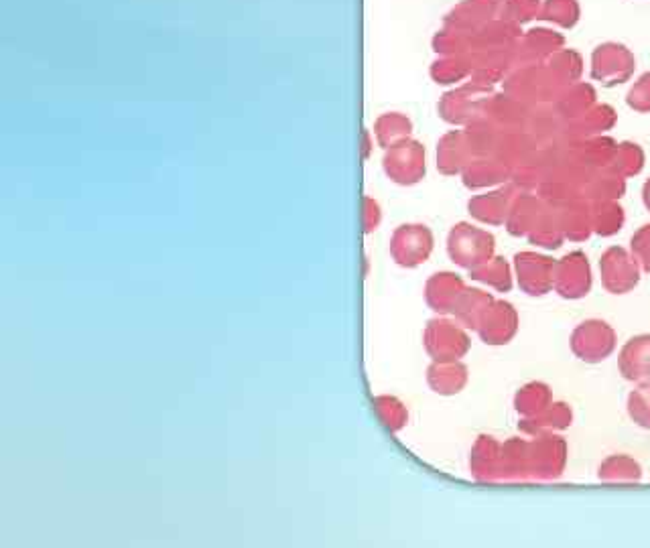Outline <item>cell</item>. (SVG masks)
I'll use <instances>...</instances> for the list:
<instances>
[{"label": "cell", "instance_id": "cell-1", "mask_svg": "<svg viewBox=\"0 0 650 548\" xmlns=\"http://www.w3.org/2000/svg\"><path fill=\"white\" fill-rule=\"evenodd\" d=\"M504 90L514 100L533 106L541 102H555L565 88L555 80L547 65H523L506 78Z\"/></svg>", "mask_w": 650, "mask_h": 548}, {"label": "cell", "instance_id": "cell-2", "mask_svg": "<svg viewBox=\"0 0 650 548\" xmlns=\"http://www.w3.org/2000/svg\"><path fill=\"white\" fill-rule=\"evenodd\" d=\"M496 240L490 232L474 228L470 224H458L447 238L449 258L468 270H474L494 258Z\"/></svg>", "mask_w": 650, "mask_h": 548}, {"label": "cell", "instance_id": "cell-3", "mask_svg": "<svg viewBox=\"0 0 650 548\" xmlns=\"http://www.w3.org/2000/svg\"><path fill=\"white\" fill-rule=\"evenodd\" d=\"M569 346L581 362L600 364L616 350L618 335L610 323L602 319H588L573 329Z\"/></svg>", "mask_w": 650, "mask_h": 548}, {"label": "cell", "instance_id": "cell-4", "mask_svg": "<svg viewBox=\"0 0 650 548\" xmlns=\"http://www.w3.org/2000/svg\"><path fill=\"white\" fill-rule=\"evenodd\" d=\"M567 443L551 431L529 441V482H553L565 471Z\"/></svg>", "mask_w": 650, "mask_h": 548}, {"label": "cell", "instance_id": "cell-5", "mask_svg": "<svg viewBox=\"0 0 650 548\" xmlns=\"http://www.w3.org/2000/svg\"><path fill=\"white\" fill-rule=\"evenodd\" d=\"M634 55L622 43H602L592 55V78L606 88L628 82L634 74Z\"/></svg>", "mask_w": 650, "mask_h": 548}, {"label": "cell", "instance_id": "cell-6", "mask_svg": "<svg viewBox=\"0 0 650 548\" xmlns=\"http://www.w3.org/2000/svg\"><path fill=\"white\" fill-rule=\"evenodd\" d=\"M425 350L435 362L460 360L470 350V337L460 323L433 319L425 329Z\"/></svg>", "mask_w": 650, "mask_h": 548}, {"label": "cell", "instance_id": "cell-7", "mask_svg": "<svg viewBox=\"0 0 650 548\" xmlns=\"http://www.w3.org/2000/svg\"><path fill=\"white\" fill-rule=\"evenodd\" d=\"M594 279L590 260L583 252H569L561 260L555 262V283L553 289L559 297L575 301L588 297L592 291Z\"/></svg>", "mask_w": 650, "mask_h": 548}, {"label": "cell", "instance_id": "cell-8", "mask_svg": "<svg viewBox=\"0 0 650 548\" xmlns=\"http://www.w3.org/2000/svg\"><path fill=\"white\" fill-rule=\"evenodd\" d=\"M555 262L551 256L539 252H518L514 256L516 281L523 293L543 297L551 293L555 283Z\"/></svg>", "mask_w": 650, "mask_h": 548}, {"label": "cell", "instance_id": "cell-9", "mask_svg": "<svg viewBox=\"0 0 650 548\" xmlns=\"http://www.w3.org/2000/svg\"><path fill=\"white\" fill-rule=\"evenodd\" d=\"M600 274L602 285L610 295H626L640 281V266L630 252L612 246L600 258Z\"/></svg>", "mask_w": 650, "mask_h": 548}, {"label": "cell", "instance_id": "cell-10", "mask_svg": "<svg viewBox=\"0 0 650 548\" xmlns=\"http://www.w3.org/2000/svg\"><path fill=\"white\" fill-rule=\"evenodd\" d=\"M492 88L480 86V84H470L462 90H455L451 94H445L439 110L443 120L451 122V124H470L476 118H480L484 114L486 102L488 98H480L484 94H490Z\"/></svg>", "mask_w": 650, "mask_h": 548}, {"label": "cell", "instance_id": "cell-11", "mask_svg": "<svg viewBox=\"0 0 650 548\" xmlns=\"http://www.w3.org/2000/svg\"><path fill=\"white\" fill-rule=\"evenodd\" d=\"M518 331V313L508 301H492L484 311L478 333L486 346H506Z\"/></svg>", "mask_w": 650, "mask_h": 548}, {"label": "cell", "instance_id": "cell-12", "mask_svg": "<svg viewBox=\"0 0 650 548\" xmlns=\"http://www.w3.org/2000/svg\"><path fill=\"white\" fill-rule=\"evenodd\" d=\"M433 250V236L425 226H403L395 232L390 252L401 266L413 268L423 264Z\"/></svg>", "mask_w": 650, "mask_h": 548}, {"label": "cell", "instance_id": "cell-13", "mask_svg": "<svg viewBox=\"0 0 650 548\" xmlns=\"http://www.w3.org/2000/svg\"><path fill=\"white\" fill-rule=\"evenodd\" d=\"M565 37L551 29H531L520 37L516 45V67L547 65L549 59L561 51Z\"/></svg>", "mask_w": 650, "mask_h": 548}, {"label": "cell", "instance_id": "cell-14", "mask_svg": "<svg viewBox=\"0 0 650 548\" xmlns=\"http://www.w3.org/2000/svg\"><path fill=\"white\" fill-rule=\"evenodd\" d=\"M386 171L397 183L411 185L425 175V151L419 143L395 145L386 155Z\"/></svg>", "mask_w": 650, "mask_h": 548}, {"label": "cell", "instance_id": "cell-15", "mask_svg": "<svg viewBox=\"0 0 650 548\" xmlns=\"http://www.w3.org/2000/svg\"><path fill=\"white\" fill-rule=\"evenodd\" d=\"M618 370L628 382H650V333L634 335L630 341H626L618 356Z\"/></svg>", "mask_w": 650, "mask_h": 548}, {"label": "cell", "instance_id": "cell-16", "mask_svg": "<svg viewBox=\"0 0 650 548\" xmlns=\"http://www.w3.org/2000/svg\"><path fill=\"white\" fill-rule=\"evenodd\" d=\"M472 475L476 482L492 484L502 479V445L482 435L472 447Z\"/></svg>", "mask_w": 650, "mask_h": 548}, {"label": "cell", "instance_id": "cell-17", "mask_svg": "<svg viewBox=\"0 0 650 548\" xmlns=\"http://www.w3.org/2000/svg\"><path fill=\"white\" fill-rule=\"evenodd\" d=\"M492 124H496L500 130H523L529 124L531 112L529 106L514 100L512 96H496L488 98L484 114Z\"/></svg>", "mask_w": 650, "mask_h": 548}, {"label": "cell", "instance_id": "cell-18", "mask_svg": "<svg viewBox=\"0 0 650 548\" xmlns=\"http://www.w3.org/2000/svg\"><path fill=\"white\" fill-rule=\"evenodd\" d=\"M500 7H502V0H464V3L449 17V23L462 29L466 35H476L488 23L494 21Z\"/></svg>", "mask_w": 650, "mask_h": 548}, {"label": "cell", "instance_id": "cell-19", "mask_svg": "<svg viewBox=\"0 0 650 548\" xmlns=\"http://www.w3.org/2000/svg\"><path fill=\"white\" fill-rule=\"evenodd\" d=\"M557 210H559V220H561V230L565 234V240L583 242L594 234L592 201H588L585 197H577L561 205Z\"/></svg>", "mask_w": 650, "mask_h": 548}, {"label": "cell", "instance_id": "cell-20", "mask_svg": "<svg viewBox=\"0 0 650 548\" xmlns=\"http://www.w3.org/2000/svg\"><path fill=\"white\" fill-rule=\"evenodd\" d=\"M618 122V114L610 104H596L592 110L585 112L581 118L571 120L567 130V136L571 141H588L594 136L604 134L606 130L614 128Z\"/></svg>", "mask_w": 650, "mask_h": 548}, {"label": "cell", "instance_id": "cell-21", "mask_svg": "<svg viewBox=\"0 0 650 548\" xmlns=\"http://www.w3.org/2000/svg\"><path fill=\"white\" fill-rule=\"evenodd\" d=\"M464 281L453 272H437L435 277L429 279L425 287V299L429 307L437 313H453L455 303L464 293Z\"/></svg>", "mask_w": 650, "mask_h": 548}, {"label": "cell", "instance_id": "cell-22", "mask_svg": "<svg viewBox=\"0 0 650 548\" xmlns=\"http://www.w3.org/2000/svg\"><path fill=\"white\" fill-rule=\"evenodd\" d=\"M512 187L500 189V191H492L486 195H476L472 197L468 210L472 214L474 220L482 222V224H490V226H502L506 224L508 212H510V205H512Z\"/></svg>", "mask_w": 650, "mask_h": 548}, {"label": "cell", "instance_id": "cell-23", "mask_svg": "<svg viewBox=\"0 0 650 548\" xmlns=\"http://www.w3.org/2000/svg\"><path fill=\"white\" fill-rule=\"evenodd\" d=\"M472 147L468 141V134L466 132H451L447 136H443L441 143H439V153H437V165L439 171L445 175H455L464 171L470 163H472Z\"/></svg>", "mask_w": 650, "mask_h": 548}, {"label": "cell", "instance_id": "cell-24", "mask_svg": "<svg viewBox=\"0 0 650 548\" xmlns=\"http://www.w3.org/2000/svg\"><path fill=\"white\" fill-rule=\"evenodd\" d=\"M543 203L545 201L533 193H518L510 205V212L506 218V232L514 238L529 236L537 216L543 210Z\"/></svg>", "mask_w": 650, "mask_h": 548}, {"label": "cell", "instance_id": "cell-25", "mask_svg": "<svg viewBox=\"0 0 650 548\" xmlns=\"http://www.w3.org/2000/svg\"><path fill=\"white\" fill-rule=\"evenodd\" d=\"M496 159H500L506 167L512 171L520 165H525L535 157V141L529 134L520 130H508L502 132L498 147H496Z\"/></svg>", "mask_w": 650, "mask_h": 548}, {"label": "cell", "instance_id": "cell-26", "mask_svg": "<svg viewBox=\"0 0 650 548\" xmlns=\"http://www.w3.org/2000/svg\"><path fill=\"white\" fill-rule=\"evenodd\" d=\"M553 104H555V112L561 118H565V120L571 122V120L581 118L585 112L592 110L596 106V90L590 84L577 82V84L567 86L557 96V100Z\"/></svg>", "mask_w": 650, "mask_h": 548}, {"label": "cell", "instance_id": "cell-27", "mask_svg": "<svg viewBox=\"0 0 650 548\" xmlns=\"http://www.w3.org/2000/svg\"><path fill=\"white\" fill-rule=\"evenodd\" d=\"M512 179V169L496 157H478L464 169V183L470 189L500 185Z\"/></svg>", "mask_w": 650, "mask_h": 548}, {"label": "cell", "instance_id": "cell-28", "mask_svg": "<svg viewBox=\"0 0 650 548\" xmlns=\"http://www.w3.org/2000/svg\"><path fill=\"white\" fill-rule=\"evenodd\" d=\"M571 421H573V413H571L569 404L553 402L549 408L543 410L541 415L520 421L518 431L535 437V435L547 433V431H565L571 427Z\"/></svg>", "mask_w": 650, "mask_h": 548}, {"label": "cell", "instance_id": "cell-29", "mask_svg": "<svg viewBox=\"0 0 650 548\" xmlns=\"http://www.w3.org/2000/svg\"><path fill=\"white\" fill-rule=\"evenodd\" d=\"M427 380L429 386L443 396H453L464 390V386L468 384V368L464 364H460L458 360H451V362H435L429 370H427Z\"/></svg>", "mask_w": 650, "mask_h": 548}, {"label": "cell", "instance_id": "cell-30", "mask_svg": "<svg viewBox=\"0 0 650 548\" xmlns=\"http://www.w3.org/2000/svg\"><path fill=\"white\" fill-rule=\"evenodd\" d=\"M527 238L533 246H541L547 250H557L559 246H563L565 234L561 230L559 210L553 208V205H549V203H543V210L537 216Z\"/></svg>", "mask_w": 650, "mask_h": 548}, {"label": "cell", "instance_id": "cell-31", "mask_svg": "<svg viewBox=\"0 0 650 548\" xmlns=\"http://www.w3.org/2000/svg\"><path fill=\"white\" fill-rule=\"evenodd\" d=\"M626 193V179L612 167L594 169L590 181L583 187V197L588 201H618Z\"/></svg>", "mask_w": 650, "mask_h": 548}, {"label": "cell", "instance_id": "cell-32", "mask_svg": "<svg viewBox=\"0 0 650 548\" xmlns=\"http://www.w3.org/2000/svg\"><path fill=\"white\" fill-rule=\"evenodd\" d=\"M618 151V143L612 139V136H594V139L588 141H579L577 147L571 145V155H575L579 161H583L592 169H604L610 167Z\"/></svg>", "mask_w": 650, "mask_h": 548}, {"label": "cell", "instance_id": "cell-33", "mask_svg": "<svg viewBox=\"0 0 650 548\" xmlns=\"http://www.w3.org/2000/svg\"><path fill=\"white\" fill-rule=\"evenodd\" d=\"M504 482H529V441L508 439L502 443Z\"/></svg>", "mask_w": 650, "mask_h": 548}, {"label": "cell", "instance_id": "cell-34", "mask_svg": "<svg viewBox=\"0 0 650 548\" xmlns=\"http://www.w3.org/2000/svg\"><path fill=\"white\" fill-rule=\"evenodd\" d=\"M551 404H553V390L543 382H531L520 388L514 396V408L523 419L541 415Z\"/></svg>", "mask_w": 650, "mask_h": 548}, {"label": "cell", "instance_id": "cell-35", "mask_svg": "<svg viewBox=\"0 0 650 548\" xmlns=\"http://www.w3.org/2000/svg\"><path fill=\"white\" fill-rule=\"evenodd\" d=\"M520 37H523V31H520L518 25L498 19V21L488 23L476 35H472V45H474V51L492 49V47H510V45H516L520 41Z\"/></svg>", "mask_w": 650, "mask_h": 548}, {"label": "cell", "instance_id": "cell-36", "mask_svg": "<svg viewBox=\"0 0 650 548\" xmlns=\"http://www.w3.org/2000/svg\"><path fill=\"white\" fill-rule=\"evenodd\" d=\"M492 301H494V297L490 293L466 287L464 293L460 295L458 303H455V307H453V315H455V319H458L460 325L478 331L480 319Z\"/></svg>", "mask_w": 650, "mask_h": 548}, {"label": "cell", "instance_id": "cell-37", "mask_svg": "<svg viewBox=\"0 0 650 548\" xmlns=\"http://www.w3.org/2000/svg\"><path fill=\"white\" fill-rule=\"evenodd\" d=\"M598 477L604 484H636L642 479V467L628 455H612L602 461Z\"/></svg>", "mask_w": 650, "mask_h": 548}, {"label": "cell", "instance_id": "cell-38", "mask_svg": "<svg viewBox=\"0 0 650 548\" xmlns=\"http://www.w3.org/2000/svg\"><path fill=\"white\" fill-rule=\"evenodd\" d=\"M624 210L618 201H592V228L602 238L616 236L624 226Z\"/></svg>", "mask_w": 650, "mask_h": 548}, {"label": "cell", "instance_id": "cell-39", "mask_svg": "<svg viewBox=\"0 0 650 548\" xmlns=\"http://www.w3.org/2000/svg\"><path fill=\"white\" fill-rule=\"evenodd\" d=\"M472 279L496 289L498 293L512 291V270H510L508 260L502 256L490 258L486 264L474 268Z\"/></svg>", "mask_w": 650, "mask_h": 548}, {"label": "cell", "instance_id": "cell-40", "mask_svg": "<svg viewBox=\"0 0 650 548\" xmlns=\"http://www.w3.org/2000/svg\"><path fill=\"white\" fill-rule=\"evenodd\" d=\"M547 67L551 70V74L555 76V80L563 88H567V86L577 84L581 80V76H583V57L573 49H561L549 59Z\"/></svg>", "mask_w": 650, "mask_h": 548}, {"label": "cell", "instance_id": "cell-41", "mask_svg": "<svg viewBox=\"0 0 650 548\" xmlns=\"http://www.w3.org/2000/svg\"><path fill=\"white\" fill-rule=\"evenodd\" d=\"M581 9L577 0H545L539 11V21L555 23L563 29H573L579 23Z\"/></svg>", "mask_w": 650, "mask_h": 548}, {"label": "cell", "instance_id": "cell-42", "mask_svg": "<svg viewBox=\"0 0 650 548\" xmlns=\"http://www.w3.org/2000/svg\"><path fill=\"white\" fill-rule=\"evenodd\" d=\"M610 167L624 179L636 177L644 169V151L636 143H622L618 145L616 157Z\"/></svg>", "mask_w": 650, "mask_h": 548}, {"label": "cell", "instance_id": "cell-43", "mask_svg": "<svg viewBox=\"0 0 650 548\" xmlns=\"http://www.w3.org/2000/svg\"><path fill=\"white\" fill-rule=\"evenodd\" d=\"M472 70H474L472 57L470 55H462V57L443 59V61L435 63V67H433V78L437 80V84H451V82H458V80L470 76Z\"/></svg>", "mask_w": 650, "mask_h": 548}, {"label": "cell", "instance_id": "cell-44", "mask_svg": "<svg viewBox=\"0 0 650 548\" xmlns=\"http://www.w3.org/2000/svg\"><path fill=\"white\" fill-rule=\"evenodd\" d=\"M539 11H541V0H502L500 19L520 27L537 19Z\"/></svg>", "mask_w": 650, "mask_h": 548}, {"label": "cell", "instance_id": "cell-45", "mask_svg": "<svg viewBox=\"0 0 650 548\" xmlns=\"http://www.w3.org/2000/svg\"><path fill=\"white\" fill-rule=\"evenodd\" d=\"M628 415L638 427L650 429V382L640 384L630 392Z\"/></svg>", "mask_w": 650, "mask_h": 548}, {"label": "cell", "instance_id": "cell-46", "mask_svg": "<svg viewBox=\"0 0 650 548\" xmlns=\"http://www.w3.org/2000/svg\"><path fill=\"white\" fill-rule=\"evenodd\" d=\"M376 406L380 410L382 421L386 423V427L390 431H399V429L405 427V423H407V410H405V406L399 400H395V398H378L376 400Z\"/></svg>", "mask_w": 650, "mask_h": 548}, {"label": "cell", "instance_id": "cell-47", "mask_svg": "<svg viewBox=\"0 0 650 548\" xmlns=\"http://www.w3.org/2000/svg\"><path fill=\"white\" fill-rule=\"evenodd\" d=\"M626 104L640 114H650V72L642 74L638 82H634L626 96Z\"/></svg>", "mask_w": 650, "mask_h": 548}, {"label": "cell", "instance_id": "cell-48", "mask_svg": "<svg viewBox=\"0 0 650 548\" xmlns=\"http://www.w3.org/2000/svg\"><path fill=\"white\" fill-rule=\"evenodd\" d=\"M630 254L638 262V266L650 274V224L636 230L630 240Z\"/></svg>", "mask_w": 650, "mask_h": 548}, {"label": "cell", "instance_id": "cell-49", "mask_svg": "<svg viewBox=\"0 0 650 548\" xmlns=\"http://www.w3.org/2000/svg\"><path fill=\"white\" fill-rule=\"evenodd\" d=\"M378 128H380V139L384 143H390L393 139H403V136H407L411 132V122L405 116L393 114L380 120Z\"/></svg>", "mask_w": 650, "mask_h": 548}, {"label": "cell", "instance_id": "cell-50", "mask_svg": "<svg viewBox=\"0 0 650 548\" xmlns=\"http://www.w3.org/2000/svg\"><path fill=\"white\" fill-rule=\"evenodd\" d=\"M642 201L646 205V210L650 212V179H646V183L642 187Z\"/></svg>", "mask_w": 650, "mask_h": 548}]
</instances>
